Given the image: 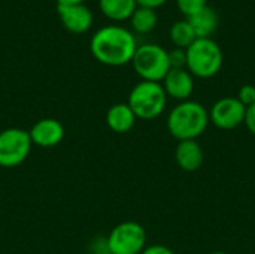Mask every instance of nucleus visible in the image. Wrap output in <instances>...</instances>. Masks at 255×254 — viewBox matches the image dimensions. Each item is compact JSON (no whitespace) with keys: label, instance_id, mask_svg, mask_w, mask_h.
Segmentation results:
<instances>
[{"label":"nucleus","instance_id":"nucleus-1","mask_svg":"<svg viewBox=\"0 0 255 254\" xmlns=\"http://www.w3.org/2000/svg\"><path fill=\"white\" fill-rule=\"evenodd\" d=\"M137 49L134 34L117 24L100 27L90 40V51L93 57L106 66H124L131 63Z\"/></svg>","mask_w":255,"mask_h":254},{"label":"nucleus","instance_id":"nucleus-2","mask_svg":"<svg viewBox=\"0 0 255 254\" xmlns=\"http://www.w3.org/2000/svg\"><path fill=\"white\" fill-rule=\"evenodd\" d=\"M209 123V111L200 102L190 99L172 108L166 126L169 133L179 142L197 139L205 133Z\"/></svg>","mask_w":255,"mask_h":254},{"label":"nucleus","instance_id":"nucleus-3","mask_svg":"<svg viewBox=\"0 0 255 254\" xmlns=\"http://www.w3.org/2000/svg\"><path fill=\"white\" fill-rule=\"evenodd\" d=\"M187 70L200 79L215 76L224 61L221 46L212 37L196 39L187 49Z\"/></svg>","mask_w":255,"mask_h":254},{"label":"nucleus","instance_id":"nucleus-4","mask_svg":"<svg viewBox=\"0 0 255 254\" xmlns=\"http://www.w3.org/2000/svg\"><path fill=\"white\" fill-rule=\"evenodd\" d=\"M167 94L161 82L140 81L137 82L130 94L127 105L131 108L137 120H154L160 117L167 105Z\"/></svg>","mask_w":255,"mask_h":254},{"label":"nucleus","instance_id":"nucleus-5","mask_svg":"<svg viewBox=\"0 0 255 254\" xmlns=\"http://www.w3.org/2000/svg\"><path fill=\"white\" fill-rule=\"evenodd\" d=\"M131 64L142 81L161 82L170 70L169 51L157 43L137 45Z\"/></svg>","mask_w":255,"mask_h":254},{"label":"nucleus","instance_id":"nucleus-6","mask_svg":"<svg viewBox=\"0 0 255 254\" xmlns=\"http://www.w3.org/2000/svg\"><path fill=\"white\" fill-rule=\"evenodd\" d=\"M109 254H140L146 247V232L137 222H123L106 237Z\"/></svg>","mask_w":255,"mask_h":254},{"label":"nucleus","instance_id":"nucleus-7","mask_svg":"<svg viewBox=\"0 0 255 254\" xmlns=\"http://www.w3.org/2000/svg\"><path fill=\"white\" fill-rule=\"evenodd\" d=\"M33 142L28 130L19 127H7L0 132V166L15 168L25 162L31 151Z\"/></svg>","mask_w":255,"mask_h":254},{"label":"nucleus","instance_id":"nucleus-8","mask_svg":"<svg viewBox=\"0 0 255 254\" xmlns=\"http://www.w3.org/2000/svg\"><path fill=\"white\" fill-rule=\"evenodd\" d=\"M247 108L238 97H221L209 109V121L221 130H233L245 123Z\"/></svg>","mask_w":255,"mask_h":254},{"label":"nucleus","instance_id":"nucleus-9","mask_svg":"<svg viewBox=\"0 0 255 254\" xmlns=\"http://www.w3.org/2000/svg\"><path fill=\"white\" fill-rule=\"evenodd\" d=\"M33 145L40 148H54L64 139V126L55 118H42L36 121L28 130Z\"/></svg>","mask_w":255,"mask_h":254},{"label":"nucleus","instance_id":"nucleus-10","mask_svg":"<svg viewBox=\"0 0 255 254\" xmlns=\"http://www.w3.org/2000/svg\"><path fill=\"white\" fill-rule=\"evenodd\" d=\"M161 85L167 97L178 102L190 100L194 91V76L187 69H170L161 81Z\"/></svg>","mask_w":255,"mask_h":254},{"label":"nucleus","instance_id":"nucleus-11","mask_svg":"<svg viewBox=\"0 0 255 254\" xmlns=\"http://www.w3.org/2000/svg\"><path fill=\"white\" fill-rule=\"evenodd\" d=\"M61 24L72 33L81 34L93 24V12L84 3L79 4H57Z\"/></svg>","mask_w":255,"mask_h":254},{"label":"nucleus","instance_id":"nucleus-12","mask_svg":"<svg viewBox=\"0 0 255 254\" xmlns=\"http://www.w3.org/2000/svg\"><path fill=\"white\" fill-rule=\"evenodd\" d=\"M203 150L197 139L179 141L175 148V160L184 172H196L203 163Z\"/></svg>","mask_w":255,"mask_h":254},{"label":"nucleus","instance_id":"nucleus-13","mask_svg":"<svg viewBox=\"0 0 255 254\" xmlns=\"http://www.w3.org/2000/svg\"><path fill=\"white\" fill-rule=\"evenodd\" d=\"M137 118L127 103H115L106 112V126L115 133L130 132Z\"/></svg>","mask_w":255,"mask_h":254},{"label":"nucleus","instance_id":"nucleus-14","mask_svg":"<svg viewBox=\"0 0 255 254\" xmlns=\"http://www.w3.org/2000/svg\"><path fill=\"white\" fill-rule=\"evenodd\" d=\"M187 19L191 24L197 39H200V37H211L212 33L217 30L218 22H220L217 10L209 7V6H206L205 9H202L200 12H197L196 15H193V16H190Z\"/></svg>","mask_w":255,"mask_h":254},{"label":"nucleus","instance_id":"nucleus-15","mask_svg":"<svg viewBox=\"0 0 255 254\" xmlns=\"http://www.w3.org/2000/svg\"><path fill=\"white\" fill-rule=\"evenodd\" d=\"M99 4L105 16L114 21L130 19L137 7L136 0H99Z\"/></svg>","mask_w":255,"mask_h":254},{"label":"nucleus","instance_id":"nucleus-16","mask_svg":"<svg viewBox=\"0 0 255 254\" xmlns=\"http://www.w3.org/2000/svg\"><path fill=\"white\" fill-rule=\"evenodd\" d=\"M169 36L175 48H181V49H187L197 39L188 19H181V21L173 22L169 30Z\"/></svg>","mask_w":255,"mask_h":254},{"label":"nucleus","instance_id":"nucleus-17","mask_svg":"<svg viewBox=\"0 0 255 254\" xmlns=\"http://www.w3.org/2000/svg\"><path fill=\"white\" fill-rule=\"evenodd\" d=\"M130 21H131L133 30L143 34V33H149L155 28L158 16H157L155 9L137 6L136 10L133 12V15L130 16Z\"/></svg>","mask_w":255,"mask_h":254},{"label":"nucleus","instance_id":"nucleus-18","mask_svg":"<svg viewBox=\"0 0 255 254\" xmlns=\"http://www.w3.org/2000/svg\"><path fill=\"white\" fill-rule=\"evenodd\" d=\"M176 6L182 15L190 18L205 9L208 6V0H176Z\"/></svg>","mask_w":255,"mask_h":254},{"label":"nucleus","instance_id":"nucleus-19","mask_svg":"<svg viewBox=\"0 0 255 254\" xmlns=\"http://www.w3.org/2000/svg\"><path fill=\"white\" fill-rule=\"evenodd\" d=\"M169 63H170V69H187L185 49L175 48V49L169 51Z\"/></svg>","mask_w":255,"mask_h":254},{"label":"nucleus","instance_id":"nucleus-20","mask_svg":"<svg viewBox=\"0 0 255 254\" xmlns=\"http://www.w3.org/2000/svg\"><path fill=\"white\" fill-rule=\"evenodd\" d=\"M238 99L239 102L245 106V108H250L251 105L255 103V85L253 84H245L239 88V93H238Z\"/></svg>","mask_w":255,"mask_h":254},{"label":"nucleus","instance_id":"nucleus-21","mask_svg":"<svg viewBox=\"0 0 255 254\" xmlns=\"http://www.w3.org/2000/svg\"><path fill=\"white\" fill-rule=\"evenodd\" d=\"M247 129L255 136V103L247 108V115H245V123Z\"/></svg>","mask_w":255,"mask_h":254},{"label":"nucleus","instance_id":"nucleus-22","mask_svg":"<svg viewBox=\"0 0 255 254\" xmlns=\"http://www.w3.org/2000/svg\"><path fill=\"white\" fill-rule=\"evenodd\" d=\"M140 254H175L169 247L166 246H160V244H154L149 247H145V250Z\"/></svg>","mask_w":255,"mask_h":254},{"label":"nucleus","instance_id":"nucleus-23","mask_svg":"<svg viewBox=\"0 0 255 254\" xmlns=\"http://www.w3.org/2000/svg\"><path fill=\"white\" fill-rule=\"evenodd\" d=\"M167 0H136L137 6H143V7H149V9H157L160 6H163Z\"/></svg>","mask_w":255,"mask_h":254},{"label":"nucleus","instance_id":"nucleus-24","mask_svg":"<svg viewBox=\"0 0 255 254\" xmlns=\"http://www.w3.org/2000/svg\"><path fill=\"white\" fill-rule=\"evenodd\" d=\"M85 0H57V4H79Z\"/></svg>","mask_w":255,"mask_h":254},{"label":"nucleus","instance_id":"nucleus-25","mask_svg":"<svg viewBox=\"0 0 255 254\" xmlns=\"http://www.w3.org/2000/svg\"><path fill=\"white\" fill-rule=\"evenodd\" d=\"M209 254H229V253H226V252H212V253H209Z\"/></svg>","mask_w":255,"mask_h":254}]
</instances>
